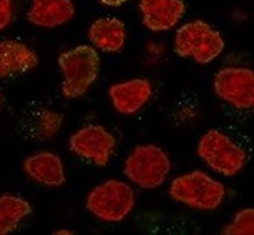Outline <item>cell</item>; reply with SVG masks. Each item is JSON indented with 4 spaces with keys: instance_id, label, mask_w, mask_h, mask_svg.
Instances as JSON below:
<instances>
[{
    "instance_id": "6da1fadb",
    "label": "cell",
    "mask_w": 254,
    "mask_h": 235,
    "mask_svg": "<svg viewBox=\"0 0 254 235\" xmlns=\"http://www.w3.org/2000/svg\"><path fill=\"white\" fill-rule=\"evenodd\" d=\"M62 72V94L66 99H79L96 83L101 72V57L96 47L76 46L62 52L57 59Z\"/></svg>"
},
{
    "instance_id": "7a4b0ae2",
    "label": "cell",
    "mask_w": 254,
    "mask_h": 235,
    "mask_svg": "<svg viewBox=\"0 0 254 235\" xmlns=\"http://www.w3.org/2000/svg\"><path fill=\"white\" fill-rule=\"evenodd\" d=\"M169 195L173 201L197 211H215L225 201V185L202 170H191L170 182Z\"/></svg>"
},
{
    "instance_id": "3957f363",
    "label": "cell",
    "mask_w": 254,
    "mask_h": 235,
    "mask_svg": "<svg viewBox=\"0 0 254 235\" xmlns=\"http://www.w3.org/2000/svg\"><path fill=\"white\" fill-rule=\"evenodd\" d=\"M225 51V39L219 31L202 20H193L180 26L173 38V52L182 59H191L207 65Z\"/></svg>"
},
{
    "instance_id": "277c9868",
    "label": "cell",
    "mask_w": 254,
    "mask_h": 235,
    "mask_svg": "<svg viewBox=\"0 0 254 235\" xmlns=\"http://www.w3.org/2000/svg\"><path fill=\"white\" fill-rule=\"evenodd\" d=\"M136 193L127 182L110 178L96 185L86 195V209L102 222L117 224L125 221L134 209Z\"/></svg>"
},
{
    "instance_id": "5b68a950",
    "label": "cell",
    "mask_w": 254,
    "mask_h": 235,
    "mask_svg": "<svg viewBox=\"0 0 254 235\" xmlns=\"http://www.w3.org/2000/svg\"><path fill=\"white\" fill-rule=\"evenodd\" d=\"M172 160L157 145H139L133 148L125 159L123 172L129 182L144 190L159 188L167 182Z\"/></svg>"
},
{
    "instance_id": "8992f818",
    "label": "cell",
    "mask_w": 254,
    "mask_h": 235,
    "mask_svg": "<svg viewBox=\"0 0 254 235\" xmlns=\"http://www.w3.org/2000/svg\"><path fill=\"white\" fill-rule=\"evenodd\" d=\"M196 153L209 169L224 177H235L245 169V148L220 130H209L197 141Z\"/></svg>"
},
{
    "instance_id": "52a82bcc",
    "label": "cell",
    "mask_w": 254,
    "mask_h": 235,
    "mask_svg": "<svg viewBox=\"0 0 254 235\" xmlns=\"http://www.w3.org/2000/svg\"><path fill=\"white\" fill-rule=\"evenodd\" d=\"M68 148L81 160L97 167H104L110 162L115 148L117 138L109 128L99 123H89L78 128L68 138Z\"/></svg>"
},
{
    "instance_id": "ba28073f",
    "label": "cell",
    "mask_w": 254,
    "mask_h": 235,
    "mask_svg": "<svg viewBox=\"0 0 254 235\" xmlns=\"http://www.w3.org/2000/svg\"><path fill=\"white\" fill-rule=\"evenodd\" d=\"M214 92L233 109H253L254 72L248 67H224L214 77Z\"/></svg>"
},
{
    "instance_id": "9c48e42d",
    "label": "cell",
    "mask_w": 254,
    "mask_h": 235,
    "mask_svg": "<svg viewBox=\"0 0 254 235\" xmlns=\"http://www.w3.org/2000/svg\"><path fill=\"white\" fill-rule=\"evenodd\" d=\"M23 172L29 180L46 188H59L66 182L64 160L52 151H38L24 157Z\"/></svg>"
},
{
    "instance_id": "30bf717a",
    "label": "cell",
    "mask_w": 254,
    "mask_h": 235,
    "mask_svg": "<svg viewBox=\"0 0 254 235\" xmlns=\"http://www.w3.org/2000/svg\"><path fill=\"white\" fill-rule=\"evenodd\" d=\"M187 11L183 0H139L142 24L152 33H164L175 28Z\"/></svg>"
},
{
    "instance_id": "8fae6325",
    "label": "cell",
    "mask_w": 254,
    "mask_h": 235,
    "mask_svg": "<svg viewBox=\"0 0 254 235\" xmlns=\"http://www.w3.org/2000/svg\"><path fill=\"white\" fill-rule=\"evenodd\" d=\"M152 84L146 78H131L115 83L109 88V97L114 109L122 115H133L149 102Z\"/></svg>"
},
{
    "instance_id": "7c38bea8",
    "label": "cell",
    "mask_w": 254,
    "mask_h": 235,
    "mask_svg": "<svg viewBox=\"0 0 254 235\" xmlns=\"http://www.w3.org/2000/svg\"><path fill=\"white\" fill-rule=\"evenodd\" d=\"M39 57L33 47L18 39L0 41V78H13L33 72Z\"/></svg>"
},
{
    "instance_id": "4fadbf2b",
    "label": "cell",
    "mask_w": 254,
    "mask_h": 235,
    "mask_svg": "<svg viewBox=\"0 0 254 235\" xmlns=\"http://www.w3.org/2000/svg\"><path fill=\"white\" fill-rule=\"evenodd\" d=\"M73 0H31L26 20L36 28H60L75 16Z\"/></svg>"
},
{
    "instance_id": "5bb4252c",
    "label": "cell",
    "mask_w": 254,
    "mask_h": 235,
    "mask_svg": "<svg viewBox=\"0 0 254 235\" xmlns=\"http://www.w3.org/2000/svg\"><path fill=\"white\" fill-rule=\"evenodd\" d=\"M88 38L92 47L105 54H117L123 51L127 44V28L125 23L119 18L105 16L97 18L91 23L88 29Z\"/></svg>"
},
{
    "instance_id": "9a60e30c",
    "label": "cell",
    "mask_w": 254,
    "mask_h": 235,
    "mask_svg": "<svg viewBox=\"0 0 254 235\" xmlns=\"http://www.w3.org/2000/svg\"><path fill=\"white\" fill-rule=\"evenodd\" d=\"M33 206L28 200L15 193L0 195V235L15 232L21 222L31 216Z\"/></svg>"
},
{
    "instance_id": "2e32d148",
    "label": "cell",
    "mask_w": 254,
    "mask_h": 235,
    "mask_svg": "<svg viewBox=\"0 0 254 235\" xmlns=\"http://www.w3.org/2000/svg\"><path fill=\"white\" fill-rule=\"evenodd\" d=\"M28 135L36 140H49L59 133L64 123V117L60 112L47 107H38L31 110L28 117Z\"/></svg>"
},
{
    "instance_id": "e0dca14e",
    "label": "cell",
    "mask_w": 254,
    "mask_h": 235,
    "mask_svg": "<svg viewBox=\"0 0 254 235\" xmlns=\"http://www.w3.org/2000/svg\"><path fill=\"white\" fill-rule=\"evenodd\" d=\"M225 235H253L254 234V209L245 208L233 216L227 226L220 229Z\"/></svg>"
},
{
    "instance_id": "ac0fdd59",
    "label": "cell",
    "mask_w": 254,
    "mask_h": 235,
    "mask_svg": "<svg viewBox=\"0 0 254 235\" xmlns=\"http://www.w3.org/2000/svg\"><path fill=\"white\" fill-rule=\"evenodd\" d=\"M15 18V0H0V31L7 29Z\"/></svg>"
},
{
    "instance_id": "d6986e66",
    "label": "cell",
    "mask_w": 254,
    "mask_h": 235,
    "mask_svg": "<svg viewBox=\"0 0 254 235\" xmlns=\"http://www.w3.org/2000/svg\"><path fill=\"white\" fill-rule=\"evenodd\" d=\"M99 3L107 5V7H120V5L129 2V0H97Z\"/></svg>"
},
{
    "instance_id": "ffe728a7",
    "label": "cell",
    "mask_w": 254,
    "mask_h": 235,
    "mask_svg": "<svg viewBox=\"0 0 254 235\" xmlns=\"http://www.w3.org/2000/svg\"><path fill=\"white\" fill-rule=\"evenodd\" d=\"M55 235H73L75 232L71 231V229H57V231H54Z\"/></svg>"
},
{
    "instance_id": "44dd1931",
    "label": "cell",
    "mask_w": 254,
    "mask_h": 235,
    "mask_svg": "<svg viewBox=\"0 0 254 235\" xmlns=\"http://www.w3.org/2000/svg\"><path fill=\"white\" fill-rule=\"evenodd\" d=\"M0 107H2V94H0Z\"/></svg>"
}]
</instances>
